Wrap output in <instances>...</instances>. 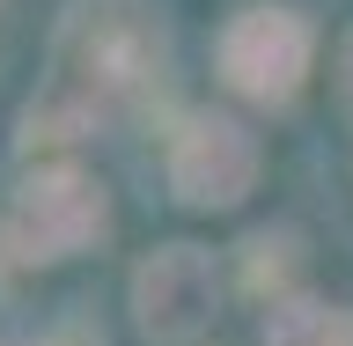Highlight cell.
<instances>
[{
    "label": "cell",
    "instance_id": "cell-1",
    "mask_svg": "<svg viewBox=\"0 0 353 346\" xmlns=\"http://www.w3.org/2000/svg\"><path fill=\"white\" fill-rule=\"evenodd\" d=\"M162 81V30L132 0H74L52 44V74L22 110V140H81Z\"/></svg>",
    "mask_w": 353,
    "mask_h": 346
},
{
    "label": "cell",
    "instance_id": "cell-2",
    "mask_svg": "<svg viewBox=\"0 0 353 346\" xmlns=\"http://www.w3.org/2000/svg\"><path fill=\"white\" fill-rule=\"evenodd\" d=\"M103 184L81 170H37L30 184L15 192V214H8V236H15V258L30 265H59L74 258V251H88V243L103 236Z\"/></svg>",
    "mask_w": 353,
    "mask_h": 346
},
{
    "label": "cell",
    "instance_id": "cell-3",
    "mask_svg": "<svg viewBox=\"0 0 353 346\" xmlns=\"http://www.w3.org/2000/svg\"><path fill=\"white\" fill-rule=\"evenodd\" d=\"M221 74L258 104H294L309 74V22L294 8H243L221 30Z\"/></svg>",
    "mask_w": 353,
    "mask_h": 346
},
{
    "label": "cell",
    "instance_id": "cell-4",
    "mask_svg": "<svg viewBox=\"0 0 353 346\" xmlns=\"http://www.w3.org/2000/svg\"><path fill=\"white\" fill-rule=\"evenodd\" d=\"M132 309H140V331L154 346H184L206 331L214 317V258L199 243H170L154 251L140 273H132Z\"/></svg>",
    "mask_w": 353,
    "mask_h": 346
},
{
    "label": "cell",
    "instance_id": "cell-5",
    "mask_svg": "<svg viewBox=\"0 0 353 346\" xmlns=\"http://www.w3.org/2000/svg\"><path fill=\"white\" fill-rule=\"evenodd\" d=\"M250 177H258V148L228 118H192L170 140V184L184 206H236L250 192Z\"/></svg>",
    "mask_w": 353,
    "mask_h": 346
},
{
    "label": "cell",
    "instance_id": "cell-6",
    "mask_svg": "<svg viewBox=\"0 0 353 346\" xmlns=\"http://www.w3.org/2000/svg\"><path fill=\"white\" fill-rule=\"evenodd\" d=\"M265 346H353V317L324 302H280Z\"/></svg>",
    "mask_w": 353,
    "mask_h": 346
},
{
    "label": "cell",
    "instance_id": "cell-7",
    "mask_svg": "<svg viewBox=\"0 0 353 346\" xmlns=\"http://www.w3.org/2000/svg\"><path fill=\"white\" fill-rule=\"evenodd\" d=\"M243 251H250V287H265V273H272V280H287V273H294L302 236H294V229H265V236H250Z\"/></svg>",
    "mask_w": 353,
    "mask_h": 346
},
{
    "label": "cell",
    "instance_id": "cell-8",
    "mask_svg": "<svg viewBox=\"0 0 353 346\" xmlns=\"http://www.w3.org/2000/svg\"><path fill=\"white\" fill-rule=\"evenodd\" d=\"M339 104H346V118H353V37H346V52H339Z\"/></svg>",
    "mask_w": 353,
    "mask_h": 346
},
{
    "label": "cell",
    "instance_id": "cell-9",
    "mask_svg": "<svg viewBox=\"0 0 353 346\" xmlns=\"http://www.w3.org/2000/svg\"><path fill=\"white\" fill-rule=\"evenodd\" d=\"M44 346H103V339H96V331H88V325H66V331H52V339H44Z\"/></svg>",
    "mask_w": 353,
    "mask_h": 346
}]
</instances>
